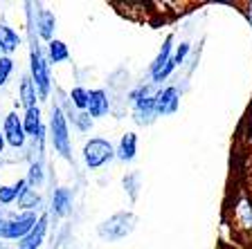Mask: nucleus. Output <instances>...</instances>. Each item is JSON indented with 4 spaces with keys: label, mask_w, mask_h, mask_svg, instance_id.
<instances>
[{
    "label": "nucleus",
    "mask_w": 252,
    "mask_h": 249,
    "mask_svg": "<svg viewBox=\"0 0 252 249\" xmlns=\"http://www.w3.org/2000/svg\"><path fill=\"white\" fill-rule=\"evenodd\" d=\"M171 36H167V41H164L162 50H160V54H158L156 63H153L151 68V74H153V81H162V79H167L169 74H171V70L176 68V63H173V58L169 56V52H171Z\"/></svg>",
    "instance_id": "423d86ee"
},
{
    "label": "nucleus",
    "mask_w": 252,
    "mask_h": 249,
    "mask_svg": "<svg viewBox=\"0 0 252 249\" xmlns=\"http://www.w3.org/2000/svg\"><path fill=\"white\" fill-rule=\"evenodd\" d=\"M45 231H47V216H41L38 222L34 224V229L18 243V249H38L43 238H45Z\"/></svg>",
    "instance_id": "1a4fd4ad"
},
{
    "label": "nucleus",
    "mask_w": 252,
    "mask_h": 249,
    "mask_svg": "<svg viewBox=\"0 0 252 249\" xmlns=\"http://www.w3.org/2000/svg\"><path fill=\"white\" fill-rule=\"evenodd\" d=\"M36 216L32 211H25L21 213V216H14L11 220H7V222H0V238H18L23 240L27 234H30L32 229H34V224H36Z\"/></svg>",
    "instance_id": "7ed1b4c3"
},
{
    "label": "nucleus",
    "mask_w": 252,
    "mask_h": 249,
    "mask_svg": "<svg viewBox=\"0 0 252 249\" xmlns=\"http://www.w3.org/2000/svg\"><path fill=\"white\" fill-rule=\"evenodd\" d=\"M11 70H14V61L9 56H0V85H5L9 79Z\"/></svg>",
    "instance_id": "aec40b11"
},
{
    "label": "nucleus",
    "mask_w": 252,
    "mask_h": 249,
    "mask_svg": "<svg viewBox=\"0 0 252 249\" xmlns=\"http://www.w3.org/2000/svg\"><path fill=\"white\" fill-rule=\"evenodd\" d=\"M54 25H57V21H54V14H52V11H47V9H43L41 14H38V21H36L38 36H41V38H47V41H52Z\"/></svg>",
    "instance_id": "4468645a"
},
{
    "label": "nucleus",
    "mask_w": 252,
    "mask_h": 249,
    "mask_svg": "<svg viewBox=\"0 0 252 249\" xmlns=\"http://www.w3.org/2000/svg\"><path fill=\"white\" fill-rule=\"evenodd\" d=\"M110 108V101H108V94L104 90H93L88 92V112L90 117H104Z\"/></svg>",
    "instance_id": "9d476101"
},
{
    "label": "nucleus",
    "mask_w": 252,
    "mask_h": 249,
    "mask_svg": "<svg viewBox=\"0 0 252 249\" xmlns=\"http://www.w3.org/2000/svg\"><path fill=\"white\" fill-rule=\"evenodd\" d=\"M135 153H137V137H135V133H126V135L122 137V141H120V151H117V155H120V160L131 162L133 157H135Z\"/></svg>",
    "instance_id": "2eb2a0df"
},
{
    "label": "nucleus",
    "mask_w": 252,
    "mask_h": 249,
    "mask_svg": "<svg viewBox=\"0 0 252 249\" xmlns=\"http://www.w3.org/2000/svg\"><path fill=\"white\" fill-rule=\"evenodd\" d=\"M72 209V193L68 189H57L52 195V213L54 216H68Z\"/></svg>",
    "instance_id": "f8f14e48"
},
{
    "label": "nucleus",
    "mask_w": 252,
    "mask_h": 249,
    "mask_svg": "<svg viewBox=\"0 0 252 249\" xmlns=\"http://www.w3.org/2000/svg\"><path fill=\"white\" fill-rule=\"evenodd\" d=\"M21 101L27 110L34 108V101H36V88H34V81H32L30 77H25L23 83H21Z\"/></svg>",
    "instance_id": "dca6fc26"
},
{
    "label": "nucleus",
    "mask_w": 252,
    "mask_h": 249,
    "mask_svg": "<svg viewBox=\"0 0 252 249\" xmlns=\"http://www.w3.org/2000/svg\"><path fill=\"white\" fill-rule=\"evenodd\" d=\"M18 45H21V38H18V34H16L11 27L0 25V52L11 54Z\"/></svg>",
    "instance_id": "ddd939ff"
},
{
    "label": "nucleus",
    "mask_w": 252,
    "mask_h": 249,
    "mask_svg": "<svg viewBox=\"0 0 252 249\" xmlns=\"http://www.w3.org/2000/svg\"><path fill=\"white\" fill-rule=\"evenodd\" d=\"M41 182H43V168H41V164H32L30 166V177H27V184L36 187V184H41Z\"/></svg>",
    "instance_id": "412c9836"
},
{
    "label": "nucleus",
    "mask_w": 252,
    "mask_h": 249,
    "mask_svg": "<svg viewBox=\"0 0 252 249\" xmlns=\"http://www.w3.org/2000/svg\"><path fill=\"white\" fill-rule=\"evenodd\" d=\"M32 81L41 97L50 94V68H47V61L38 45H34L32 50Z\"/></svg>",
    "instance_id": "39448f33"
},
{
    "label": "nucleus",
    "mask_w": 252,
    "mask_h": 249,
    "mask_svg": "<svg viewBox=\"0 0 252 249\" xmlns=\"http://www.w3.org/2000/svg\"><path fill=\"white\" fill-rule=\"evenodd\" d=\"M23 128H25V135L34 137V139H41L43 137V126H41V110L38 106L30 108L25 112V121H23Z\"/></svg>",
    "instance_id": "9b49d317"
},
{
    "label": "nucleus",
    "mask_w": 252,
    "mask_h": 249,
    "mask_svg": "<svg viewBox=\"0 0 252 249\" xmlns=\"http://www.w3.org/2000/svg\"><path fill=\"white\" fill-rule=\"evenodd\" d=\"M0 222H2V211H0Z\"/></svg>",
    "instance_id": "a878e982"
},
{
    "label": "nucleus",
    "mask_w": 252,
    "mask_h": 249,
    "mask_svg": "<svg viewBox=\"0 0 252 249\" xmlns=\"http://www.w3.org/2000/svg\"><path fill=\"white\" fill-rule=\"evenodd\" d=\"M2 148H5V135H0V153H2Z\"/></svg>",
    "instance_id": "393cba45"
},
{
    "label": "nucleus",
    "mask_w": 252,
    "mask_h": 249,
    "mask_svg": "<svg viewBox=\"0 0 252 249\" xmlns=\"http://www.w3.org/2000/svg\"><path fill=\"white\" fill-rule=\"evenodd\" d=\"M47 50H50V58H52V63H61V61H65V58L70 56L68 45L61 43V41H54V38L47 43Z\"/></svg>",
    "instance_id": "f3484780"
},
{
    "label": "nucleus",
    "mask_w": 252,
    "mask_h": 249,
    "mask_svg": "<svg viewBox=\"0 0 252 249\" xmlns=\"http://www.w3.org/2000/svg\"><path fill=\"white\" fill-rule=\"evenodd\" d=\"M74 121H77V126L81 130H90V126H93V119H90V114H86V112H79V114H74L72 117Z\"/></svg>",
    "instance_id": "5701e85b"
},
{
    "label": "nucleus",
    "mask_w": 252,
    "mask_h": 249,
    "mask_svg": "<svg viewBox=\"0 0 252 249\" xmlns=\"http://www.w3.org/2000/svg\"><path fill=\"white\" fill-rule=\"evenodd\" d=\"M113 157H115V151H113L110 141L101 139V137H94L84 146V162L88 168H99Z\"/></svg>",
    "instance_id": "f03ea898"
},
{
    "label": "nucleus",
    "mask_w": 252,
    "mask_h": 249,
    "mask_svg": "<svg viewBox=\"0 0 252 249\" xmlns=\"http://www.w3.org/2000/svg\"><path fill=\"white\" fill-rule=\"evenodd\" d=\"M70 101H72L79 110H86L88 108V90L86 88H72V92H70Z\"/></svg>",
    "instance_id": "6ab92c4d"
},
{
    "label": "nucleus",
    "mask_w": 252,
    "mask_h": 249,
    "mask_svg": "<svg viewBox=\"0 0 252 249\" xmlns=\"http://www.w3.org/2000/svg\"><path fill=\"white\" fill-rule=\"evenodd\" d=\"M189 52V45L187 43H183V45L178 47V54H176V58H173V63H176V65H178V63H183V58H185V54Z\"/></svg>",
    "instance_id": "b1692460"
},
{
    "label": "nucleus",
    "mask_w": 252,
    "mask_h": 249,
    "mask_svg": "<svg viewBox=\"0 0 252 249\" xmlns=\"http://www.w3.org/2000/svg\"><path fill=\"white\" fill-rule=\"evenodd\" d=\"M18 193H16V187H0V202L2 204H9L14 202Z\"/></svg>",
    "instance_id": "4be33fe9"
},
{
    "label": "nucleus",
    "mask_w": 252,
    "mask_h": 249,
    "mask_svg": "<svg viewBox=\"0 0 252 249\" xmlns=\"http://www.w3.org/2000/svg\"><path fill=\"white\" fill-rule=\"evenodd\" d=\"M178 90L176 88H164L162 92H158L153 97V108L156 114H173L178 110Z\"/></svg>",
    "instance_id": "6e6552de"
},
{
    "label": "nucleus",
    "mask_w": 252,
    "mask_h": 249,
    "mask_svg": "<svg viewBox=\"0 0 252 249\" xmlns=\"http://www.w3.org/2000/svg\"><path fill=\"white\" fill-rule=\"evenodd\" d=\"M2 135H5V141L14 148H21L25 144V128H23V121L18 119V114L9 112L5 119V130H2Z\"/></svg>",
    "instance_id": "0eeeda50"
},
{
    "label": "nucleus",
    "mask_w": 252,
    "mask_h": 249,
    "mask_svg": "<svg viewBox=\"0 0 252 249\" xmlns=\"http://www.w3.org/2000/svg\"><path fill=\"white\" fill-rule=\"evenodd\" d=\"M18 202H21L23 209L32 211V209H38V207H41V195H38L34 189H27V191L23 193L21 197H18Z\"/></svg>",
    "instance_id": "a211bd4d"
},
{
    "label": "nucleus",
    "mask_w": 252,
    "mask_h": 249,
    "mask_svg": "<svg viewBox=\"0 0 252 249\" xmlns=\"http://www.w3.org/2000/svg\"><path fill=\"white\" fill-rule=\"evenodd\" d=\"M50 133H52V144L63 157H70V135H68V121L65 114L61 112L59 106L52 108V117H50Z\"/></svg>",
    "instance_id": "f257e3e1"
},
{
    "label": "nucleus",
    "mask_w": 252,
    "mask_h": 249,
    "mask_svg": "<svg viewBox=\"0 0 252 249\" xmlns=\"http://www.w3.org/2000/svg\"><path fill=\"white\" fill-rule=\"evenodd\" d=\"M0 249H2V247H0Z\"/></svg>",
    "instance_id": "bb28decb"
},
{
    "label": "nucleus",
    "mask_w": 252,
    "mask_h": 249,
    "mask_svg": "<svg viewBox=\"0 0 252 249\" xmlns=\"http://www.w3.org/2000/svg\"><path fill=\"white\" fill-rule=\"evenodd\" d=\"M133 222H135V216L133 213H115L110 220H106L99 227V236L106 240H120L126 234H131Z\"/></svg>",
    "instance_id": "20e7f679"
}]
</instances>
